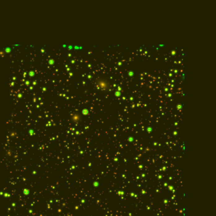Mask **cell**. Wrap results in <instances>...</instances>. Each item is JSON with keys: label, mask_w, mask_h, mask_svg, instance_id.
<instances>
[{"label": "cell", "mask_w": 216, "mask_h": 216, "mask_svg": "<svg viewBox=\"0 0 216 216\" xmlns=\"http://www.w3.org/2000/svg\"><path fill=\"white\" fill-rule=\"evenodd\" d=\"M97 84L101 90L103 91H107L110 89V85L106 80H99L97 82Z\"/></svg>", "instance_id": "6da1fadb"}]
</instances>
